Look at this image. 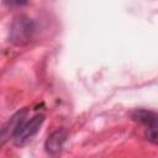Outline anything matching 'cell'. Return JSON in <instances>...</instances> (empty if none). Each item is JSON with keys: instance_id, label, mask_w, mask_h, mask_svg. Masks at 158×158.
Instances as JSON below:
<instances>
[{"instance_id": "cell-2", "label": "cell", "mask_w": 158, "mask_h": 158, "mask_svg": "<svg viewBox=\"0 0 158 158\" xmlns=\"http://www.w3.org/2000/svg\"><path fill=\"white\" fill-rule=\"evenodd\" d=\"M132 118L133 121L139 122L146 127V138L149 142L158 144V112L146 109H138L133 111Z\"/></svg>"}, {"instance_id": "cell-6", "label": "cell", "mask_w": 158, "mask_h": 158, "mask_svg": "<svg viewBox=\"0 0 158 158\" xmlns=\"http://www.w3.org/2000/svg\"><path fill=\"white\" fill-rule=\"evenodd\" d=\"M4 2L9 6H23L28 2V0H4Z\"/></svg>"}, {"instance_id": "cell-1", "label": "cell", "mask_w": 158, "mask_h": 158, "mask_svg": "<svg viewBox=\"0 0 158 158\" xmlns=\"http://www.w3.org/2000/svg\"><path fill=\"white\" fill-rule=\"evenodd\" d=\"M35 22L26 15H19L10 26V40L15 44H26L35 33Z\"/></svg>"}, {"instance_id": "cell-3", "label": "cell", "mask_w": 158, "mask_h": 158, "mask_svg": "<svg viewBox=\"0 0 158 158\" xmlns=\"http://www.w3.org/2000/svg\"><path fill=\"white\" fill-rule=\"evenodd\" d=\"M43 121H44V115H42V114L35 115L28 121L25 120L21 123V126L19 127V130L16 131V133L14 135V137H12L14 138V142L17 146L23 144L26 141H28L32 136H35L38 132V130L42 126Z\"/></svg>"}, {"instance_id": "cell-4", "label": "cell", "mask_w": 158, "mask_h": 158, "mask_svg": "<svg viewBox=\"0 0 158 158\" xmlns=\"http://www.w3.org/2000/svg\"><path fill=\"white\" fill-rule=\"evenodd\" d=\"M26 114H27V109H21L20 111H17L16 114H14L4 123L2 128H1V144H4L10 137L11 138L14 137V135L16 133V131L19 130V127L21 126V123L25 121Z\"/></svg>"}, {"instance_id": "cell-5", "label": "cell", "mask_w": 158, "mask_h": 158, "mask_svg": "<svg viewBox=\"0 0 158 158\" xmlns=\"http://www.w3.org/2000/svg\"><path fill=\"white\" fill-rule=\"evenodd\" d=\"M67 138V133L64 130H57L54 131L46 141V151L49 154H58L62 151V147L65 142Z\"/></svg>"}]
</instances>
